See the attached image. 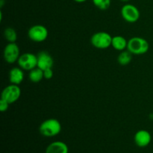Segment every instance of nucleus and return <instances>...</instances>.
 <instances>
[{"mask_svg": "<svg viewBox=\"0 0 153 153\" xmlns=\"http://www.w3.org/2000/svg\"><path fill=\"white\" fill-rule=\"evenodd\" d=\"M126 49L132 55H143L149 51V43L146 39L143 37H131L128 40V46Z\"/></svg>", "mask_w": 153, "mask_h": 153, "instance_id": "1", "label": "nucleus"}, {"mask_svg": "<svg viewBox=\"0 0 153 153\" xmlns=\"http://www.w3.org/2000/svg\"><path fill=\"white\" fill-rule=\"evenodd\" d=\"M61 131V124L58 120L50 118L43 121L39 127V131L44 137H52L58 135Z\"/></svg>", "mask_w": 153, "mask_h": 153, "instance_id": "2", "label": "nucleus"}, {"mask_svg": "<svg viewBox=\"0 0 153 153\" xmlns=\"http://www.w3.org/2000/svg\"><path fill=\"white\" fill-rule=\"evenodd\" d=\"M112 37L105 31H99L92 35L91 39L93 46L99 49H105L111 46Z\"/></svg>", "mask_w": 153, "mask_h": 153, "instance_id": "3", "label": "nucleus"}, {"mask_svg": "<svg viewBox=\"0 0 153 153\" xmlns=\"http://www.w3.org/2000/svg\"><path fill=\"white\" fill-rule=\"evenodd\" d=\"M21 96V89L17 85L10 84L3 89L1 94V99L7 102L9 104L16 102Z\"/></svg>", "mask_w": 153, "mask_h": 153, "instance_id": "4", "label": "nucleus"}, {"mask_svg": "<svg viewBox=\"0 0 153 153\" xmlns=\"http://www.w3.org/2000/svg\"><path fill=\"white\" fill-rule=\"evenodd\" d=\"M49 35L48 29L42 25L31 26L28 31V36L31 40L35 43H41L47 39Z\"/></svg>", "mask_w": 153, "mask_h": 153, "instance_id": "5", "label": "nucleus"}, {"mask_svg": "<svg viewBox=\"0 0 153 153\" xmlns=\"http://www.w3.org/2000/svg\"><path fill=\"white\" fill-rule=\"evenodd\" d=\"M17 63L23 70L31 71L37 67V56L31 52H25L19 56Z\"/></svg>", "mask_w": 153, "mask_h": 153, "instance_id": "6", "label": "nucleus"}, {"mask_svg": "<svg viewBox=\"0 0 153 153\" xmlns=\"http://www.w3.org/2000/svg\"><path fill=\"white\" fill-rule=\"evenodd\" d=\"M121 15L124 20L130 23H134L139 19L140 13L139 9L134 4H126L121 8Z\"/></svg>", "mask_w": 153, "mask_h": 153, "instance_id": "7", "label": "nucleus"}, {"mask_svg": "<svg viewBox=\"0 0 153 153\" xmlns=\"http://www.w3.org/2000/svg\"><path fill=\"white\" fill-rule=\"evenodd\" d=\"M19 56V48L16 43H9L4 47L3 57L8 64H13L18 61Z\"/></svg>", "mask_w": 153, "mask_h": 153, "instance_id": "8", "label": "nucleus"}, {"mask_svg": "<svg viewBox=\"0 0 153 153\" xmlns=\"http://www.w3.org/2000/svg\"><path fill=\"white\" fill-rule=\"evenodd\" d=\"M37 67L42 70L52 68L54 64V61L50 54L47 52H40L37 54Z\"/></svg>", "mask_w": 153, "mask_h": 153, "instance_id": "9", "label": "nucleus"}, {"mask_svg": "<svg viewBox=\"0 0 153 153\" xmlns=\"http://www.w3.org/2000/svg\"><path fill=\"white\" fill-rule=\"evenodd\" d=\"M134 143L139 147H146L152 140L151 134L146 130H140L134 134Z\"/></svg>", "mask_w": 153, "mask_h": 153, "instance_id": "10", "label": "nucleus"}, {"mask_svg": "<svg viewBox=\"0 0 153 153\" xmlns=\"http://www.w3.org/2000/svg\"><path fill=\"white\" fill-rule=\"evenodd\" d=\"M69 148L62 141H55L51 143L46 147L45 153H68Z\"/></svg>", "mask_w": 153, "mask_h": 153, "instance_id": "11", "label": "nucleus"}, {"mask_svg": "<svg viewBox=\"0 0 153 153\" xmlns=\"http://www.w3.org/2000/svg\"><path fill=\"white\" fill-rule=\"evenodd\" d=\"M24 79L23 70L20 67H13L9 72V81L10 84L20 85Z\"/></svg>", "mask_w": 153, "mask_h": 153, "instance_id": "12", "label": "nucleus"}, {"mask_svg": "<svg viewBox=\"0 0 153 153\" xmlns=\"http://www.w3.org/2000/svg\"><path fill=\"white\" fill-rule=\"evenodd\" d=\"M111 46L116 50L122 52V51H124L126 49H127L128 40L122 36H114V37H112Z\"/></svg>", "mask_w": 153, "mask_h": 153, "instance_id": "13", "label": "nucleus"}, {"mask_svg": "<svg viewBox=\"0 0 153 153\" xmlns=\"http://www.w3.org/2000/svg\"><path fill=\"white\" fill-rule=\"evenodd\" d=\"M28 78H29L30 81L32 82L33 83H38L43 79V70L40 69L39 67H36V68L33 69L29 72L28 74Z\"/></svg>", "mask_w": 153, "mask_h": 153, "instance_id": "14", "label": "nucleus"}, {"mask_svg": "<svg viewBox=\"0 0 153 153\" xmlns=\"http://www.w3.org/2000/svg\"><path fill=\"white\" fill-rule=\"evenodd\" d=\"M132 60V54L128 50L122 51L117 57V61L121 66H126Z\"/></svg>", "mask_w": 153, "mask_h": 153, "instance_id": "15", "label": "nucleus"}, {"mask_svg": "<svg viewBox=\"0 0 153 153\" xmlns=\"http://www.w3.org/2000/svg\"><path fill=\"white\" fill-rule=\"evenodd\" d=\"M4 37L9 43H16L17 40V34L13 28H5L4 31Z\"/></svg>", "mask_w": 153, "mask_h": 153, "instance_id": "16", "label": "nucleus"}, {"mask_svg": "<svg viewBox=\"0 0 153 153\" xmlns=\"http://www.w3.org/2000/svg\"><path fill=\"white\" fill-rule=\"evenodd\" d=\"M94 5L101 10H105L109 8L111 0H92Z\"/></svg>", "mask_w": 153, "mask_h": 153, "instance_id": "17", "label": "nucleus"}, {"mask_svg": "<svg viewBox=\"0 0 153 153\" xmlns=\"http://www.w3.org/2000/svg\"><path fill=\"white\" fill-rule=\"evenodd\" d=\"M43 77L45 79H51L53 77V71L52 69H47V70H43Z\"/></svg>", "mask_w": 153, "mask_h": 153, "instance_id": "18", "label": "nucleus"}, {"mask_svg": "<svg viewBox=\"0 0 153 153\" xmlns=\"http://www.w3.org/2000/svg\"><path fill=\"white\" fill-rule=\"evenodd\" d=\"M9 103L7 102L4 101V100H0V111L1 112H4L8 109L9 108Z\"/></svg>", "mask_w": 153, "mask_h": 153, "instance_id": "19", "label": "nucleus"}, {"mask_svg": "<svg viewBox=\"0 0 153 153\" xmlns=\"http://www.w3.org/2000/svg\"><path fill=\"white\" fill-rule=\"evenodd\" d=\"M74 1H76V2L77 3H83V2H85V1H87L88 0H73Z\"/></svg>", "mask_w": 153, "mask_h": 153, "instance_id": "20", "label": "nucleus"}, {"mask_svg": "<svg viewBox=\"0 0 153 153\" xmlns=\"http://www.w3.org/2000/svg\"><path fill=\"white\" fill-rule=\"evenodd\" d=\"M120 1H124V2H126V1H130V0H120Z\"/></svg>", "mask_w": 153, "mask_h": 153, "instance_id": "21", "label": "nucleus"}]
</instances>
